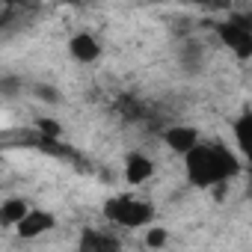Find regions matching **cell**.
I'll use <instances>...</instances> for the list:
<instances>
[{
  "label": "cell",
  "instance_id": "cell-10",
  "mask_svg": "<svg viewBox=\"0 0 252 252\" xmlns=\"http://www.w3.org/2000/svg\"><path fill=\"white\" fill-rule=\"evenodd\" d=\"M249 134H252V113L246 110V113H240V119L234 122V140H237L240 152H246V146H249Z\"/></svg>",
  "mask_w": 252,
  "mask_h": 252
},
{
  "label": "cell",
  "instance_id": "cell-7",
  "mask_svg": "<svg viewBox=\"0 0 252 252\" xmlns=\"http://www.w3.org/2000/svg\"><path fill=\"white\" fill-rule=\"evenodd\" d=\"M155 172V163L146 158V155H131L128 163H125V181H131V184H143L149 181Z\"/></svg>",
  "mask_w": 252,
  "mask_h": 252
},
{
  "label": "cell",
  "instance_id": "cell-4",
  "mask_svg": "<svg viewBox=\"0 0 252 252\" xmlns=\"http://www.w3.org/2000/svg\"><path fill=\"white\" fill-rule=\"evenodd\" d=\"M54 222H57V220H54V214H48V211H27V214L15 222V231H18V237L33 240V237L51 231Z\"/></svg>",
  "mask_w": 252,
  "mask_h": 252
},
{
  "label": "cell",
  "instance_id": "cell-14",
  "mask_svg": "<svg viewBox=\"0 0 252 252\" xmlns=\"http://www.w3.org/2000/svg\"><path fill=\"white\" fill-rule=\"evenodd\" d=\"M166 228H149V234H146V246H152V249H160L163 243H166Z\"/></svg>",
  "mask_w": 252,
  "mask_h": 252
},
{
  "label": "cell",
  "instance_id": "cell-9",
  "mask_svg": "<svg viewBox=\"0 0 252 252\" xmlns=\"http://www.w3.org/2000/svg\"><path fill=\"white\" fill-rule=\"evenodd\" d=\"M30 211V205L24 199H6L3 205H0V225H6V228H15V222Z\"/></svg>",
  "mask_w": 252,
  "mask_h": 252
},
{
  "label": "cell",
  "instance_id": "cell-6",
  "mask_svg": "<svg viewBox=\"0 0 252 252\" xmlns=\"http://www.w3.org/2000/svg\"><path fill=\"white\" fill-rule=\"evenodd\" d=\"M68 54L77 60V63H95L101 57V45L92 33H74L71 42H68Z\"/></svg>",
  "mask_w": 252,
  "mask_h": 252
},
{
  "label": "cell",
  "instance_id": "cell-11",
  "mask_svg": "<svg viewBox=\"0 0 252 252\" xmlns=\"http://www.w3.org/2000/svg\"><path fill=\"white\" fill-rule=\"evenodd\" d=\"M0 95H3V98H15V95H21V77H18V74L0 77Z\"/></svg>",
  "mask_w": 252,
  "mask_h": 252
},
{
  "label": "cell",
  "instance_id": "cell-16",
  "mask_svg": "<svg viewBox=\"0 0 252 252\" xmlns=\"http://www.w3.org/2000/svg\"><path fill=\"white\" fill-rule=\"evenodd\" d=\"M187 3H214V0H187Z\"/></svg>",
  "mask_w": 252,
  "mask_h": 252
},
{
  "label": "cell",
  "instance_id": "cell-2",
  "mask_svg": "<svg viewBox=\"0 0 252 252\" xmlns=\"http://www.w3.org/2000/svg\"><path fill=\"white\" fill-rule=\"evenodd\" d=\"M104 217L125 228H143V225L155 222V208L134 196H116L104 205Z\"/></svg>",
  "mask_w": 252,
  "mask_h": 252
},
{
  "label": "cell",
  "instance_id": "cell-5",
  "mask_svg": "<svg viewBox=\"0 0 252 252\" xmlns=\"http://www.w3.org/2000/svg\"><path fill=\"white\" fill-rule=\"evenodd\" d=\"M163 140H166V146H169L175 155H187V152L199 143V131L190 128V125H172V128H166Z\"/></svg>",
  "mask_w": 252,
  "mask_h": 252
},
{
  "label": "cell",
  "instance_id": "cell-3",
  "mask_svg": "<svg viewBox=\"0 0 252 252\" xmlns=\"http://www.w3.org/2000/svg\"><path fill=\"white\" fill-rule=\"evenodd\" d=\"M217 36L222 39V45L228 51H234L237 60H249L252 57V30H249V18L246 15H231L228 21L217 24Z\"/></svg>",
  "mask_w": 252,
  "mask_h": 252
},
{
  "label": "cell",
  "instance_id": "cell-17",
  "mask_svg": "<svg viewBox=\"0 0 252 252\" xmlns=\"http://www.w3.org/2000/svg\"><path fill=\"white\" fill-rule=\"evenodd\" d=\"M63 3H74V6H77V3H80V0H63Z\"/></svg>",
  "mask_w": 252,
  "mask_h": 252
},
{
  "label": "cell",
  "instance_id": "cell-8",
  "mask_svg": "<svg viewBox=\"0 0 252 252\" xmlns=\"http://www.w3.org/2000/svg\"><path fill=\"white\" fill-rule=\"evenodd\" d=\"M80 249H86V252H110V249H119V240L110 237V234H104V231L89 228L80 237Z\"/></svg>",
  "mask_w": 252,
  "mask_h": 252
},
{
  "label": "cell",
  "instance_id": "cell-12",
  "mask_svg": "<svg viewBox=\"0 0 252 252\" xmlns=\"http://www.w3.org/2000/svg\"><path fill=\"white\" fill-rule=\"evenodd\" d=\"M36 134L39 137H63V125L57 119H39L36 122Z\"/></svg>",
  "mask_w": 252,
  "mask_h": 252
},
{
  "label": "cell",
  "instance_id": "cell-1",
  "mask_svg": "<svg viewBox=\"0 0 252 252\" xmlns=\"http://www.w3.org/2000/svg\"><path fill=\"white\" fill-rule=\"evenodd\" d=\"M184 166H187V178L193 187H214V184H225L228 178H234L240 172V160L220 143H196L187 155H184Z\"/></svg>",
  "mask_w": 252,
  "mask_h": 252
},
{
  "label": "cell",
  "instance_id": "cell-15",
  "mask_svg": "<svg viewBox=\"0 0 252 252\" xmlns=\"http://www.w3.org/2000/svg\"><path fill=\"white\" fill-rule=\"evenodd\" d=\"M3 3H6V6H18V3H21V0H3Z\"/></svg>",
  "mask_w": 252,
  "mask_h": 252
},
{
  "label": "cell",
  "instance_id": "cell-13",
  "mask_svg": "<svg viewBox=\"0 0 252 252\" xmlns=\"http://www.w3.org/2000/svg\"><path fill=\"white\" fill-rule=\"evenodd\" d=\"M33 95H36L39 101H45V104H57V101H60V92H57L51 83H39V86H33Z\"/></svg>",
  "mask_w": 252,
  "mask_h": 252
}]
</instances>
